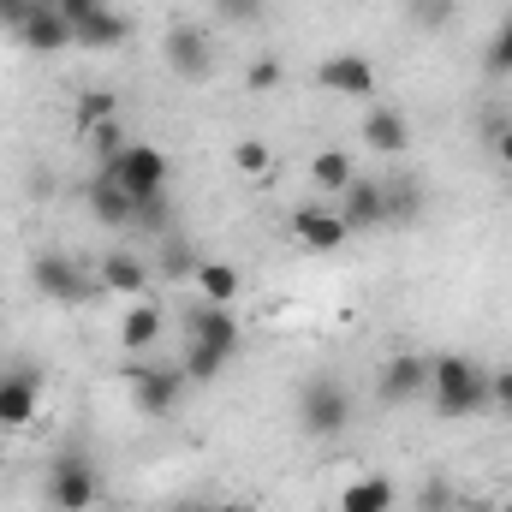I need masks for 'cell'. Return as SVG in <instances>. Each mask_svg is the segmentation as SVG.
<instances>
[{
	"label": "cell",
	"instance_id": "25",
	"mask_svg": "<svg viewBox=\"0 0 512 512\" xmlns=\"http://www.w3.org/2000/svg\"><path fill=\"white\" fill-rule=\"evenodd\" d=\"M72 120H78V131H84V137L102 126V120H120L114 90H84V96H78V108H72Z\"/></svg>",
	"mask_w": 512,
	"mask_h": 512
},
{
	"label": "cell",
	"instance_id": "20",
	"mask_svg": "<svg viewBox=\"0 0 512 512\" xmlns=\"http://www.w3.org/2000/svg\"><path fill=\"white\" fill-rule=\"evenodd\" d=\"M310 179H316V191L340 197V191L358 179V161H352V149H316V155H310Z\"/></svg>",
	"mask_w": 512,
	"mask_h": 512
},
{
	"label": "cell",
	"instance_id": "27",
	"mask_svg": "<svg viewBox=\"0 0 512 512\" xmlns=\"http://www.w3.org/2000/svg\"><path fill=\"white\" fill-rule=\"evenodd\" d=\"M197 262H203V256L191 251L179 233H167V239H161V274H167V280H191V274H197Z\"/></svg>",
	"mask_w": 512,
	"mask_h": 512
},
{
	"label": "cell",
	"instance_id": "30",
	"mask_svg": "<svg viewBox=\"0 0 512 512\" xmlns=\"http://www.w3.org/2000/svg\"><path fill=\"white\" fill-rule=\"evenodd\" d=\"M280 78H286V72H280V60H274V54H262V60H251V66H245V84H251L256 96H262V90H274Z\"/></svg>",
	"mask_w": 512,
	"mask_h": 512
},
{
	"label": "cell",
	"instance_id": "4",
	"mask_svg": "<svg viewBox=\"0 0 512 512\" xmlns=\"http://www.w3.org/2000/svg\"><path fill=\"white\" fill-rule=\"evenodd\" d=\"M42 495H48L54 512H90L96 501H102V477H96V465H90L84 453H60V459L48 465Z\"/></svg>",
	"mask_w": 512,
	"mask_h": 512
},
{
	"label": "cell",
	"instance_id": "33",
	"mask_svg": "<svg viewBox=\"0 0 512 512\" xmlns=\"http://www.w3.org/2000/svg\"><path fill=\"white\" fill-rule=\"evenodd\" d=\"M489 72H501V78L512 72V12H507V24H501V36L489 42Z\"/></svg>",
	"mask_w": 512,
	"mask_h": 512
},
{
	"label": "cell",
	"instance_id": "37",
	"mask_svg": "<svg viewBox=\"0 0 512 512\" xmlns=\"http://www.w3.org/2000/svg\"><path fill=\"white\" fill-rule=\"evenodd\" d=\"M197 512H251V507H197Z\"/></svg>",
	"mask_w": 512,
	"mask_h": 512
},
{
	"label": "cell",
	"instance_id": "5",
	"mask_svg": "<svg viewBox=\"0 0 512 512\" xmlns=\"http://www.w3.org/2000/svg\"><path fill=\"white\" fill-rule=\"evenodd\" d=\"M161 60H167V72L173 78H185V84H203V78H215V36L203 30V24H167V36H161Z\"/></svg>",
	"mask_w": 512,
	"mask_h": 512
},
{
	"label": "cell",
	"instance_id": "22",
	"mask_svg": "<svg viewBox=\"0 0 512 512\" xmlns=\"http://www.w3.org/2000/svg\"><path fill=\"white\" fill-rule=\"evenodd\" d=\"M382 197H387V227H411V221L423 215V185H417L411 173L382 179Z\"/></svg>",
	"mask_w": 512,
	"mask_h": 512
},
{
	"label": "cell",
	"instance_id": "11",
	"mask_svg": "<svg viewBox=\"0 0 512 512\" xmlns=\"http://www.w3.org/2000/svg\"><path fill=\"white\" fill-rule=\"evenodd\" d=\"M42 411V376L36 370H0V429H24Z\"/></svg>",
	"mask_w": 512,
	"mask_h": 512
},
{
	"label": "cell",
	"instance_id": "18",
	"mask_svg": "<svg viewBox=\"0 0 512 512\" xmlns=\"http://www.w3.org/2000/svg\"><path fill=\"white\" fill-rule=\"evenodd\" d=\"M126 36H131V18L114 12V6H96V12L78 24V48H90V54H108V48H120Z\"/></svg>",
	"mask_w": 512,
	"mask_h": 512
},
{
	"label": "cell",
	"instance_id": "10",
	"mask_svg": "<svg viewBox=\"0 0 512 512\" xmlns=\"http://www.w3.org/2000/svg\"><path fill=\"white\" fill-rule=\"evenodd\" d=\"M316 84L334 90V96H352V102H370L376 96V66L364 54H328L316 66Z\"/></svg>",
	"mask_w": 512,
	"mask_h": 512
},
{
	"label": "cell",
	"instance_id": "7",
	"mask_svg": "<svg viewBox=\"0 0 512 512\" xmlns=\"http://www.w3.org/2000/svg\"><path fill=\"white\" fill-rule=\"evenodd\" d=\"M179 393H185V370L179 364H149L131 376V405L143 417H173L179 411Z\"/></svg>",
	"mask_w": 512,
	"mask_h": 512
},
{
	"label": "cell",
	"instance_id": "19",
	"mask_svg": "<svg viewBox=\"0 0 512 512\" xmlns=\"http://www.w3.org/2000/svg\"><path fill=\"white\" fill-rule=\"evenodd\" d=\"M393 501H399L393 477L370 471V477H352V483H346V495H340V512H393Z\"/></svg>",
	"mask_w": 512,
	"mask_h": 512
},
{
	"label": "cell",
	"instance_id": "9",
	"mask_svg": "<svg viewBox=\"0 0 512 512\" xmlns=\"http://www.w3.org/2000/svg\"><path fill=\"white\" fill-rule=\"evenodd\" d=\"M423 393H429V358H423V352H393L387 370H382V382H376V399L393 411V405H411V399H423Z\"/></svg>",
	"mask_w": 512,
	"mask_h": 512
},
{
	"label": "cell",
	"instance_id": "17",
	"mask_svg": "<svg viewBox=\"0 0 512 512\" xmlns=\"http://www.w3.org/2000/svg\"><path fill=\"white\" fill-rule=\"evenodd\" d=\"M96 280L108 292H120V298H143L149 292V268H143V256H131V251H108L102 268H96Z\"/></svg>",
	"mask_w": 512,
	"mask_h": 512
},
{
	"label": "cell",
	"instance_id": "24",
	"mask_svg": "<svg viewBox=\"0 0 512 512\" xmlns=\"http://www.w3.org/2000/svg\"><path fill=\"white\" fill-rule=\"evenodd\" d=\"M405 18H411V30L435 36V30H447L459 18V0H405Z\"/></svg>",
	"mask_w": 512,
	"mask_h": 512
},
{
	"label": "cell",
	"instance_id": "21",
	"mask_svg": "<svg viewBox=\"0 0 512 512\" xmlns=\"http://www.w3.org/2000/svg\"><path fill=\"white\" fill-rule=\"evenodd\" d=\"M191 280H197L203 304H233V298H239V286H245V280H239V268H233V262H215V256H203Z\"/></svg>",
	"mask_w": 512,
	"mask_h": 512
},
{
	"label": "cell",
	"instance_id": "32",
	"mask_svg": "<svg viewBox=\"0 0 512 512\" xmlns=\"http://www.w3.org/2000/svg\"><path fill=\"white\" fill-rule=\"evenodd\" d=\"M417 512H453V489H447L441 477H429V483L417 489Z\"/></svg>",
	"mask_w": 512,
	"mask_h": 512
},
{
	"label": "cell",
	"instance_id": "14",
	"mask_svg": "<svg viewBox=\"0 0 512 512\" xmlns=\"http://www.w3.org/2000/svg\"><path fill=\"white\" fill-rule=\"evenodd\" d=\"M340 215H346V227L352 233H370V227H387V197H382V179H352L346 191H340Z\"/></svg>",
	"mask_w": 512,
	"mask_h": 512
},
{
	"label": "cell",
	"instance_id": "16",
	"mask_svg": "<svg viewBox=\"0 0 512 512\" xmlns=\"http://www.w3.org/2000/svg\"><path fill=\"white\" fill-rule=\"evenodd\" d=\"M84 203H90V221L96 227H131V215H137V203H131V191L120 179H108V173H96L90 179V191H84Z\"/></svg>",
	"mask_w": 512,
	"mask_h": 512
},
{
	"label": "cell",
	"instance_id": "3",
	"mask_svg": "<svg viewBox=\"0 0 512 512\" xmlns=\"http://www.w3.org/2000/svg\"><path fill=\"white\" fill-rule=\"evenodd\" d=\"M30 286H36L42 298H54V304H90L102 280H90L78 256H66V251H36V256H30Z\"/></svg>",
	"mask_w": 512,
	"mask_h": 512
},
{
	"label": "cell",
	"instance_id": "12",
	"mask_svg": "<svg viewBox=\"0 0 512 512\" xmlns=\"http://www.w3.org/2000/svg\"><path fill=\"white\" fill-rule=\"evenodd\" d=\"M191 340L233 364V352H239V316H233V304H197V316H191Z\"/></svg>",
	"mask_w": 512,
	"mask_h": 512
},
{
	"label": "cell",
	"instance_id": "15",
	"mask_svg": "<svg viewBox=\"0 0 512 512\" xmlns=\"http://www.w3.org/2000/svg\"><path fill=\"white\" fill-rule=\"evenodd\" d=\"M364 149H376V155H387V161H399V155L411 149V120H405L399 108L376 102V108L364 114Z\"/></svg>",
	"mask_w": 512,
	"mask_h": 512
},
{
	"label": "cell",
	"instance_id": "26",
	"mask_svg": "<svg viewBox=\"0 0 512 512\" xmlns=\"http://www.w3.org/2000/svg\"><path fill=\"white\" fill-rule=\"evenodd\" d=\"M131 227L149 233V239H167V233H173V197H167V191H161V197H143L137 215H131Z\"/></svg>",
	"mask_w": 512,
	"mask_h": 512
},
{
	"label": "cell",
	"instance_id": "1",
	"mask_svg": "<svg viewBox=\"0 0 512 512\" xmlns=\"http://www.w3.org/2000/svg\"><path fill=\"white\" fill-rule=\"evenodd\" d=\"M429 393H435V411L441 417H471L489 405V370L465 352H447V358H429Z\"/></svg>",
	"mask_w": 512,
	"mask_h": 512
},
{
	"label": "cell",
	"instance_id": "8",
	"mask_svg": "<svg viewBox=\"0 0 512 512\" xmlns=\"http://www.w3.org/2000/svg\"><path fill=\"white\" fill-rule=\"evenodd\" d=\"M292 233H298V245L316 256H334L346 239H352V227H346V215L340 209H328V203H304V209H292Z\"/></svg>",
	"mask_w": 512,
	"mask_h": 512
},
{
	"label": "cell",
	"instance_id": "34",
	"mask_svg": "<svg viewBox=\"0 0 512 512\" xmlns=\"http://www.w3.org/2000/svg\"><path fill=\"white\" fill-rule=\"evenodd\" d=\"M489 143H495V161H501V167H507L512 173V120H501V114H495V120H489Z\"/></svg>",
	"mask_w": 512,
	"mask_h": 512
},
{
	"label": "cell",
	"instance_id": "6",
	"mask_svg": "<svg viewBox=\"0 0 512 512\" xmlns=\"http://www.w3.org/2000/svg\"><path fill=\"white\" fill-rule=\"evenodd\" d=\"M108 179H120L131 191V203H143V197H161V191H167L173 161H167V149H155V143H126V155L108 167Z\"/></svg>",
	"mask_w": 512,
	"mask_h": 512
},
{
	"label": "cell",
	"instance_id": "2",
	"mask_svg": "<svg viewBox=\"0 0 512 512\" xmlns=\"http://www.w3.org/2000/svg\"><path fill=\"white\" fill-rule=\"evenodd\" d=\"M346 423H352V393H346V382L310 376V382L298 387V429H304V435L328 441V435H340Z\"/></svg>",
	"mask_w": 512,
	"mask_h": 512
},
{
	"label": "cell",
	"instance_id": "29",
	"mask_svg": "<svg viewBox=\"0 0 512 512\" xmlns=\"http://www.w3.org/2000/svg\"><path fill=\"white\" fill-rule=\"evenodd\" d=\"M262 12H268V0H215V18H221V24H239V30L256 24Z\"/></svg>",
	"mask_w": 512,
	"mask_h": 512
},
{
	"label": "cell",
	"instance_id": "28",
	"mask_svg": "<svg viewBox=\"0 0 512 512\" xmlns=\"http://www.w3.org/2000/svg\"><path fill=\"white\" fill-rule=\"evenodd\" d=\"M233 167H239L245 179H262V173L274 167V149H268V143H256V137H245V143H233Z\"/></svg>",
	"mask_w": 512,
	"mask_h": 512
},
{
	"label": "cell",
	"instance_id": "31",
	"mask_svg": "<svg viewBox=\"0 0 512 512\" xmlns=\"http://www.w3.org/2000/svg\"><path fill=\"white\" fill-rule=\"evenodd\" d=\"M36 6H42V0H0V30H6V36H18V30L36 18Z\"/></svg>",
	"mask_w": 512,
	"mask_h": 512
},
{
	"label": "cell",
	"instance_id": "13",
	"mask_svg": "<svg viewBox=\"0 0 512 512\" xmlns=\"http://www.w3.org/2000/svg\"><path fill=\"white\" fill-rule=\"evenodd\" d=\"M18 48H30V54H66V48H78V30L60 18V6H54V0H42V6H36V18L18 30Z\"/></svg>",
	"mask_w": 512,
	"mask_h": 512
},
{
	"label": "cell",
	"instance_id": "36",
	"mask_svg": "<svg viewBox=\"0 0 512 512\" xmlns=\"http://www.w3.org/2000/svg\"><path fill=\"white\" fill-rule=\"evenodd\" d=\"M54 6H60V18H66V24L78 30V24H84V18H90L96 6H108V0H54Z\"/></svg>",
	"mask_w": 512,
	"mask_h": 512
},
{
	"label": "cell",
	"instance_id": "23",
	"mask_svg": "<svg viewBox=\"0 0 512 512\" xmlns=\"http://www.w3.org/2000/svg\"><path fill=\"white\" fill-rule=\"evenodd\" d=\"M161 322H167L161 304H131L126 322H120V346H126V352H149V346L161 340Z\"/></svg>",
	"mask_w": 512,
	"mask_h": 512
},
{
	"label": "cell",
	"instance_id": "35",
	"mask_svg": "<svg viewBox=\"0 0 512 512\" xmlns=\"http://www.w3.org/2000/svg\"><path fill=\"white\" fill-rule=\"evenodd\" d=\"M489 405H495L501 417H512V364H507V370H495V376H489Z\"/></svg>",
	"mask_w": 512,
	"mask_h": 512
}]
</instances>
